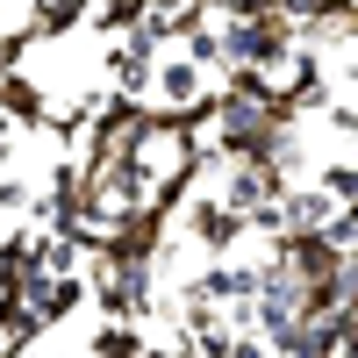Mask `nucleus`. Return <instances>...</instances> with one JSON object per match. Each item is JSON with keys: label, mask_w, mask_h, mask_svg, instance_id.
<instances>
[{"label": "nucleus", "mask_w": 358, "mask_h": 358, "mask_svg": "<svg viewBox=\"0 0 358 358\" xmlns=\"http://www.w3.org/2000/svg\"><path fill=\"white\" fill-rule=\"evenodd\" d=\"M244 229H251V215H244V208H229V201H194V236H201V244L229 251Z\"/></svg>", "instance_id": "1"}, {"label": "nucleus", "mask_w": 358, "mask_h": 358, "mask_svg": "<svg viewBox=\"0 0 358 358\" xmlns=\"http://www.w3.org/2000/svg\"><path fill=\"white\" fill-rule=\"evenodd\" d=\"M0 108H8L15 122H43V101H36V86H29L15 65H0Z\"/></svg>", "instance_id": "2"}, {"label": "nucleus", "mask_w": 358, "mask_h": 358, "mask_svg": "<svg viewBox=\"0 0 358 358\" xmlns=\"http://www.w3.org/2000/svg\"><path fill=\"white\" fill-rule=\"evenodd\" d=\"M86 8H94V0H36V29H43V36H57V29L86 22Z\"/></svg>", "instance_id": "3"}]
</instances>
